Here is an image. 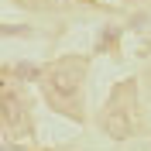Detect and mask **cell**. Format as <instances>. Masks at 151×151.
I'll list each match as a JSON object with an SVG mask.
<instances>
[{
    "label": "cell",
    "instance_id": "6da1fadb",
    "mask_svg": "<svg viewBox=\"0 0 151 151\" xmlns=\"http://www.w3.org/2000/svg\"><path fill=\"white\" fill-rule=\"evenodd\" d=\"M83 76H86V62L83 58H62V62H55L52 72H48V96H52L58 106L72 110L69 103H72L76 96H79V89H83Z\"/></svg>",
    "mask_w": 151,
    "mask_h": 151
},
{
    "label": "cell",
    "instance_id": "7a4b0ae2",
    "mask_svg": "<svg viewBox=\"0 0 151 151\" xmlns=\"http://www.w3.org/2000/svg\"><path fill=\"white\" fill-rule=\"evenodd\" d=\"M103 127H106V134L110 137H131V131H134V120H131V113L127 110H110L103 117Z\"/></svg>",
    "mask_w": 151,
    "mask_h": 151
},
{
    "label": "cell",
    "instance_id": "3957f363",
    "mask_svg": "<svg viewBox=\"0 0 151 151\" xmlns=\"http://www.w3.org/2000/svg\"><path fill=\"white\" fill-rule=\"evenodd\" d=\"M4 124H7V127H17L21 124V117H17V100H14V96H4Z\"/></svg>",
    "mask_w": 151,
    "mask_h": 151
}]
</instances>
